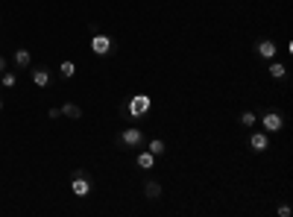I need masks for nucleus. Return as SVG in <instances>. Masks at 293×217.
Masks as SVG:
<instances>
[{"label": "nucleus", "mask_w": 293, "mask_h": 217, "mask_svg": "<svg viewBox=\"0 0 293 217\" xmlns=\"http://www.w3.org/2000/svg\"><path fill=\"white\" fill-rule=\"evenodd\" d=\"M285 73H288V71H285V65H282V62H273V59H270V76H273V79H282Z\"/></svg>", "instance_id": "ddd939ff"}, {"label": "nucleus", "mask_w": 293, "mask_h": 217, "mask_svg": "<svg viewBox=\"0 0 293 217\" xmlns=\"http://www.w3.org/2000/svg\"><path fill=\"white\" fill-rule=\"evenodd\" d=\"M144 194H147V200H159V197H162V185H159V182H147Z\"/></svg>", "instance_id": "f8f14e48"}, {"label": "nucleus", "mask_w": 293, "mask_h": 217, "mask_svg": "<svg viewBox=\"0 0 293 217\" xmlns=\"http://www.w3.org/2000/svg\"><path fill=\"white\" fill-rule=\"evenodd\" d=\"M59 71H62V76H73V73H76V65L65 59V62L59 65Z\"/></svg>", "instance_id": "dca6fc26"}, {"label": "nucleus", "mask_w": 293, "mask_h": 217, "mask_svg": "<svg viewBox=\"0 0 293 217\" xmlns=\"http://www.w3.org/2000/svg\"><path fill=\"white\" fill-rule=\"evenodd\" d=\"M70 191H73L76 197H88V194H91V179L85 176V170H76V176H73V182H70Z\"/></svg>", "instance_id": "f03ea898"}, {"label": "nucleus", "mask_w": 293, "mask_h": 217, "mask_svg": "<svg viewBox=\"0 0 293 217\" xmlns=\"http://www.w3.org/2000/svg\"><path fill=\"white\" fill-rule=\"evenodd\" d=\"M285 126V118L279 115V112H270V115H264V129L267 132H279Z\"/></svg>", "instance_id": "20e7f679"}, {"label": "nucleus", "mask_w": 293, "mask_h": 217, "mask_svg": "<svg viewBox=\"0 0 293 217\" xmlns=\"http://www.w3.org/2000/svg\"><path fill=\"white\" fill-rule=\"evenodd\" d=\"M258 56L261 59H267V62L276 59V41H261L258 44Z\"/></svg>", "instance_id": "0eeeda50"}, {"label": "nucleus", "mask_w": 293, "mask_h": 217, "mask_svg": "<svg viewBox=\"0 0 293 217\" xmlns=\"http://www.w3.org/2000/svg\"><path fill=\"white\" fill-rule=\"evenodd\" d=\"M3 71H6V59H3V56H0V73H3Z\"/></svg>", "instance_id": "a211bd4d"}, {"label": "nucleus", "mask_w": 293, "mask_h": 217, "mask_svg": "<svg viewBox=\"0 0 293 217\" xmlns=\"http://www.w3.org/2000/svg\"><path fill=\"white\" fill-rule=\"evenodd\" d=\"M153 161H156V155L150 153V150H147V153H138V167L150 170V167H153Z\"/></svg>", "instance_id": "9b49d317"}, {"label": "nucleus", "mask_w": 293, "mask_h": 217, "mask_svg": "<svg viewBox=\"0 0 293 217\" xmlns=\"http://www.w3.org/2000/svg\"><path fill=\"white\" fill-rule=\"evenodd\" d=\"M0 109H3V97H0Z\"/></svg>", "instance_id": "6ab92c4d"}, {"label": "nucleus", "mask_w": 293, "mask_h": 217, "mask_svg": "<svg viewBox=\"0 0 293 217\" xmlns=\"http://www.w3.org/2000/svg\"><path fill=\"white\" fill-rule=\"evenodd\" d=\"M267 144H270V141H267L264 132H252V135H249V150H252V153H264Z\"/></svg>", "instance_id": "39448f33"}, {"label": "nucleus", "mask_w": 293, "mask_h": 217, "mask_svg": "<svg viewBox=\"0 0 293 217\" xmlns=\"http://www.w3.org/2000/svg\"><path fill=\"white\" fill-rule=\"evenodd\" d=\"M59 112H62L65 118H73V121H79V118H82V109H79L76 103H65V106H62Z\"/></svg>", "instance_id": "6e6552de"}, {"label": "nucleus", "mask_w": 293, "mask_h": 217, "mask_svg": "<svg viewBox=\"0 0 293 217\" xmlns=\"http://www.w3.org/2000/svg\"><path fill=\"white\" fill-rule=\"evenodd\" d=\"M33 82L38 85V88L50 85V73H47V71H33Z\"/></svg>", "instance_id": "9d476101"}, {"label": "nucleus", "mask_w": 293, "mask_h": 217, "mask_svg": "<svg viewBox=\"0 0 293 217\" xmlns=\"http://www.w3.org/2000/svg\"><path fill=\"white\" fill-rule=\"evenodd\" d=\"M120 141H123L126 147H138V144L144 141V135H141V129H123V135H120Z\"/></svg>", "instance_id": "423d86ee"}, {"label": "nucleus", "mask_w": 293, "mask_h": 217, "mask_svg": "<svg viewBox=\"0 0 293 217\" xmlns=\"http://www.w3.org/2000/svg\"><path fill=\"white\" fill-rule=\"evenodd\" d=\"M91 50H94V56H106V53L112 50V38H109V35H94Z\"/></svg>", "instance_id": "7ed1b4c3"}, {"label": "nucleus", "mask_w": 293, "mask_h": 217, "mask_svg": "<svg viewBox=\"0 0 293 217\" xmlns=\"http://www.w3.org/2000/svg\"><path fill=\"white\" fill-rule=\"evenodd\" d=\"M240 121H243V126H255V115H252V112H243Z\"/></svg>", "instance_id": "f3484780"}, {"label": "nucleus", "mask_w": 293, "mask_h": 217, "mask_svg": "<svg viewBox=\"0 0 293 217\" xmlns=\"http://www.w3.org/2000/svg\"><path fill=\"white\" fill-rule=\"evenodd\" d=\"M30 62H33V53H30V50H24V47L15 50V65H18V68H27Z\"/></svg>", "instance_id": "1a4fd4ad"}, {"label": "nucleus", "mask_w": 293, "mask_h": 217, "mask_svg": "<svg viewBox=\"0 0 293 217\" xmlns=\"http://www.w3.org/2000/svg\"><path fill=\"white\" fill-rule=\"evenodd\" d=\"M0 88H3V85H0Z\"/></svg>", "instance_id": "aec40b11"}, {"label": "nucleus", "mask_w": 293, "mask_h": 217, "mask_svg": "<svg viewBox=\"0 0 293 217\" xmlns=\"http://www.w3.org/2000/svg\"><path fill=\"white\" fill-rule=\"evenodd\" d=\"M15 82H18V76H15V73H9V71H3V73H0V85H6V88H12Z\"/></svg>", "instance_id": "4468645a"}, {"label": "nucleus", "mask_w": 293, "mask_h": 217, "mask_svg": "<svg viewBox=\"0 0 293 217\" xmlns=\"http://www.w3.org/2000/svg\"><path fill=\"white\" fill-rule=\"evenodd\" d=\"M150 106H153V100H150L147 94H135L129 100V115L132 118H144V115L150 112Z\"/></svg>", "instance_id": "f257e3e1"}, {"label": "nucleus", "mask_w": 293, "mask_h": 217, "mask_svg": "<svg viewBox=\"0 0 293 217\" xmlns=\"http://www.w3.org/2000/svg\"><path fill=\"white\" fill-rule=\"evenodd\" d=\"M150 153H153V155H162L164 153V141H162V138H153V141H150Z\"/></svg>", "instance_id": "2eb2a0df"}]
</instances>
